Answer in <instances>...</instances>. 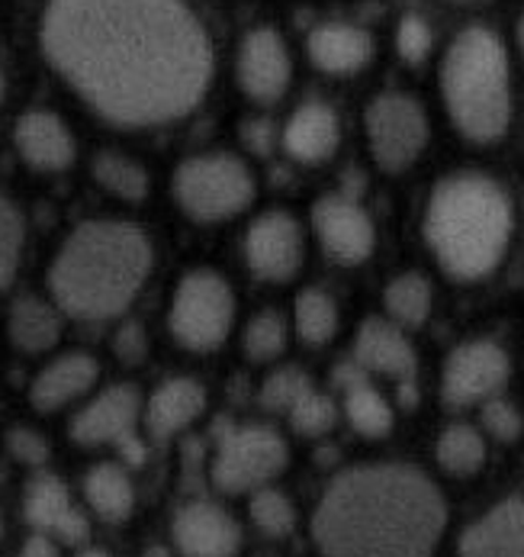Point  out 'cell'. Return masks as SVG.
Returning a JSON list of instances; mask_svg holds the SVG:
<instances>
[{
  "label": "cell",
  "instance_id": "30bf717a",
  "mask_svg": "<svg viewBox=\"0 0 524 557\" xmlns=\"http://www.w3.org/2000/svg\"><path fill=\"white\" fill-rule=\"evenodd\" d=\"M139 394L129 384L107 387L100 397H93L75 419H72V438L77 445H113L123 461L142 465L146 461V445L136 435L139 425Z\"/></svg>",
  "mask_w": 524,
  "mask_h": 557
},
{
  "label": "cell",
  "instance_id": "7bdbcfd3",
  "mask_svg": "<svg viewBox=\"0 0 524 557\" xmlns=\"http://www.w3.org/2000/svg\"><path fill=\"white\" fill-rule=\"evenodd\" d=\"M77 557H110L107 552H100V548H84V552H77Z\"/></svg>",
  "mask_w": 524,
  "mask_h": 557
},
{
  "label": "cell",
  "instance_id": "9a60e30c",
  "mask_svg": "<svg viewBox=\"0 0 524 557\" xmlns=\"http://www.w3.org/2000/svg\"><path fill=\"white\" fill-rule=\"evenodd\" d=\"M171 532L184 557H235L241 548L238 522L210 499H194L180 506Z\"/></svg>",
  "mask_w": 524,
  "mask_h": 557
},
{
  "label": "cell",
  "instance_id": "d4e9b609",
  "mask_svg": "<svg viewBox=\"0 0 524 557\" xmlns=\"http://www.w3.org/2000/svg\"><path fill=\"white\" fill-rule=\"evenodd\" d=\"M84 496L103 522H126L136 506V490L120 465H97L84 478Z\"/></svg>",
  "mask_w": 524,
  "mask_h": 557
},
{
  "label": "cell",
  "instance_id": "7c38bea8",
  "mask_svg": "<svg viewBox=\"0 0 524 557\" xmlns=\"http://www.w3.org/2000/svg\"><path fill=\"white\" fill-rule=\"evenodd\" d=\"M354 361L367 374H383L399 384V397L406 406H412L415 394V374H419V358L412 342L389 322L383 319H367L358 332L354 342Z\"/></svg>",
  "mask_w": 524,
  "mask_h": 557
},
{
  "label": "cell",
  "instance_id": "7402d4cb",
  "mask_svg": "<svg viewBox=\"0 0 524 557\" xmlns=\"http://www.w3.org/2000/svg\"><path fill=\"white\" fill-rule=\"evenodd\" d=\"M341 143V126L332 107L325 103H302L284 129V149L300 164H319L335 156Z\"/></svg>",
  "mask_w": 524,
  "mask_h": 557
},
{
  "label": "cell",
  "instance_id": "5bb4252c",
  "mask_svg": "<svg viewBox=\"0 0 524 557\" xmlns=\"http://www.w3.org/2000/svg\"><path fill=\"white\" fill-rule=\"evenodd\" d=\"M290 52L280 33L274 29H251L241 39V52H238V84L241 90L258 100V103H277L287 87H290Z\"/></svg>",
  "mask_w": 524,
  "mask_h": 557
},
{
  "label": "cell",
  "instance_id": "f6af8a7d",
  "mask_svg": "<svg viewBox=\"0 0 524 557\" xmlns=\"http://www.w3.org/2000/svg\"><path fill=\"white\" fill-rule=\"evenodd\" d=\"M450 3H483V0H450Z\"/></svg>",
  "mask_w": 524,
  "mask_h": 557
},
{
  "label": "cell",
  "instance_id": "8fae6325",
  "mask_svg": "<svg viewBox=\"0 0 524 557\" xmlns=\"http://www.w3.org/2000/svg\"><path fill=\"white\" fill-rule=\"evenodd\" d=\"M509 381V355L496 342H466L450 351L441 377V397L453 409L492 399Z\"/></svg>",
  "mask_w": 524,
  "mask_h": 557
},
{
  "label": "cell",
  "instance_id": "44dd1931",
  "mask_svg": "<svg viewBox=\"0 0 524 557\" xmlns=\"http://www.w3.org/2000/svg\"><path fill=\"white\" fill-rule=\"evenodd\" d=\"M97 377H100V368L90 355L68 351L36 374V381L29 387V399L36 409L55 412V409L75 403L77 397H84L97 384Z\"/></svg>",
  "mask_w": 524,
  "mask_h": 557
},
{
  "label": "cell",
  "instance_id": "2e32d148",
  "mask_svg": "<svg viewBox=\"0 0 524 557\" xmlns=\"http://www.w3.org/2000/svg\"><path fill=\"white\" fill-rule=\"evenodd\" d=\"M248 268L264 281H290L302 264V236L294 216L267 213L245 236Z\"/></svg>",
  "mask_w": 524,
  "mask_h": 557
},
{
  "label": "cell",
  "instance_id": "603a6c76",
  "mask_svg": "<svg viewBox=\"0 0 524 557\" xmlns=\"http://www.w3.org/2000/svg\"><path fill=\"white\" fill-rule=\"evenodd\" d=\"M207 409V391L190 381V377H171L164 381L146 406V422H149L151 438L164 442L177 432H184L190 422L200 419Z\"/></svg>",
  "mask_w": 524,
  "mask_h": 557
},
{
  "label": "cell",
  "instance_id": "ac0fdd59",
  "mask_svg": "<svg viewBox=\"0 0 524 557\" xmlns=\"http://www.w3.org/2000/svg\"><path fill=\"white\" fill-rule=\"evenodd\" d=\"M460 557H524V499L492 506L460 535Z\"/></svg>",
  "mask_w": 524,
  "mask_h": 557
},
{
  "label": "cell",
  "instance_id": "ba28073f",
  "mask_svg": "<svg viewBox=\"0 0 524 557\" xmlns=\"http://www.w3.org/2000/svg\"><path fill=\"white\" fill-rule=\"evenodd\" d=\"M290 461L287 442L267 425H223L213 458V483L223 493L264 490Z\"/></svg>",
  "mask_w": 524,
  "mask_h": 557
},
{
  "label": "cell",
  "instance_id": "d6986e66",
  "mask_svg": "<svg viewBox=\"0 0 524 557\" xmlns=\"http://www.w3.org/2000/svg\"><path fill=\"white\" fill-rule=\"evenodd\" d=\"M13 143L23 161L36 171H65L75 161V139L68 126L46 110L23 113L13 129Z\"/></svg>",
  "mask_w": 524,
  "mask_h": 557
},
{
  "label": "cell",
  "instance_id": "9c48e42d",
  "mask_svg": "<svg viewBox=\"0 0 524 557\" xmlns=\"http://www.w3.org/2000/svg\"><path fill=\"white\" fill-rule=\"evenodd\" d=\"M367 143L383 171H406L428 143V120L409 94H383L367 107Z\"/></svg>",
  "mask_w": 524,
  "mask_h": 557
},
{
  "label": "cell",
  "instance_id": "e575fe53",
  "mask_svg": "<svg viewBox=\"0 0 524 557\" xmlns=\"http://www.w3.org/2000/svg\"><path fill=\"white\" fill-rule=\"evenodd\" d=\"M287 416H290L294 429L302 432V435H322V432H328L335 425V416L338 412H335V403L332 399L312 387L305 397L297 399V406Z\"/></svg>",
  "mask_w": 524,
  "mask_h": 557
},
{
  "label": "cell",
  "instance_id": "7a4b0ae2",
  "mask_svg": "<svg viewBox=\"0 0 524 557\" xmlns=\"http://www.w3.org/2000/svg\"><path fill=\"white\" fill-rule=\"evenodd\" d=\"M445 525V496L419 468L364 465L328 483L312 539L322 557H432Z\"/></svg>",
  "mask_w": 524,
  "mask_h": 557
},
{
  "label": "cell",
  "instance_id": "d590c367",
  "mask_svg": "<svg viewBox=\"0 0 524 557\" xmlns=\"http://www.w3.org/2000/svg\"><path fill=\"white\" fill-rule=\"evenodd\" d=\"M432 26L422 20V16H415V13H409V16H402L399 20V29H396V52L402 55V62H409V65H422L425 59H428V52H432Z\"/></svg>",
  "mask_w": 524,
  "mask_h": 557
},
{
  "label": "cell",
  "instance_id": "83f0119b",
  "mask_svg": "<svg viewBox=\"0 0 524 557\" xmlns=\"http://www.w3.org/2000/svg\"><path fill=\"white\" fill-rule=\"evenodd\" d=\"M386 310L399 325H422L432 313V284L422 274H399L386 287Z\"/></svg>",
  "mask_w": 524,
  "mask_h": 557
},
{
  "label": "cell",
  "instance_id": "277c9868",
  "mask_svg": "<svg viewBox=\"0 0 524 557\" xmlns=\"http://www.w3.org/2000/svg\"><path fill=\"white\" fill-rule=\"evenodd\" d=\"M425 239L450 277H486L512 239L509 194L486 174H450L428 200Z\"/></svg>",
  "mask_w": 524,
  "mask_h": 557
},
{
  "label": "cell",
  "instance_id": "4fadbf2b",
  "mask_svg": "<svg viewBox=\"0 0 524 557\" xmlns=\"http://www.w3.org/2000/svg\"><path fill=\"white\" fill-rule=\"evenodd\" d=\"M312 226L338 264H361L374 251V223L354 197H322L312 210Z\"/></svg>",
  "mask_w": 524,
  "mask_h": 557
},
{
  "label": "cell",
  "instance_id": "ffe728a7",
  "mask_svg": "<svg viewBox=\"0 0 524 557\" xmlns=\"http://www.w3.org/2000/svg\"><path fill=\"white\" fill-rule=\"evenodd\" d=\"M309 59L325 75H358L374 59V39L351 23H322L309 33Z\"/></svg>",
  "mask_w": 524,
  "mask_h": 557
},
{
  "label": "cell",
  "instance_id": "8992f818",
  "mask_svg": "<svg viewBox=\"0 0 524 557\" xmlns=\"http://www.w3.org/2000/svg\"><path fill=\"white\" fill-rule=\"evenodd\" d=\"M174 197L190 220L220 223L238 216L254 200V177L248 164L235 156H197L177 168Z\"/></svg>",
  "mask_w": 524,
  "mask_h": 557
},
{
  "label": "cell",
  "instance_id": "52a82bcc",
  "mask_svg": "<svg viewBox=\"0 0 524 557\" xmlns=\"http://www.w3.org/2000/svg\"><path fill=\"white\" fill-rule=\"evenodd\" d=\"M235 322V297L223 274L216 271H190L180 277L167 325L174 338L190 351H213L220 348Z\"/></svg>",
  "mask_w": 524,
  "mask_h": 557
},
{
  "label": "cell",
  "instance_id": "bcb514c9",
  "mask_svg": "<svg viewBox=\"0 0 524 557\" xmlns=\"http://www.w3.org/2000/svg\"><path fill=\"white\" fill-rule=\"evenodd\" d=\"M0 100H3V75H0Z\"/></svg>",
  "mask_w": 524,
  "mask_h": 557
},
{
  "label": "cell",
  "instance_id": "484cf974",
  "mask_svg": "<svg viewBox=\"0 0 524 557\" xmlns=\"http://www.w3.org/2000/svg\"><path fill=\"white\" fill-rule=\"evenodd\" d=\"M93 177L103 190H110L113 197H120L126 203L146 200L151 190L149 171L139 161L126 159L120 152H100L93 159Z\"/></svg>",
  "mask_w": 524,
  "mask_h": 557
},
{
  "label": "cell",
  "instance_id": "ab89813d",
  "mask_svg": "<svg viewBox=\"0 0 524 557\" xmlns=\"http://www.w3.org/2000/svg\"><path fill=\"white\" fill-rule=\"evenodd\" d=\"M274 139H277V133H274V123H267V120H248V123L241 126V143H245L254 156H271Z\"/></svg>",
  "mask_w": 524,
  "mask_h": 557
},
{
  "label": "cell",
  "instance_id": "ee69618b",
  "mask_svg": "<svg viewBox=\"0 0 524 557\" xmlns=\"http://www.w3.org/2000/svg\"><path fill=\"white\" fill-rule=\"evenodd\" d=\"M519 39H522V52H524V16H522V26H519Z\"/></svg>",
  "mask_w": 524,
  "mask_h": 557
},
{
  "label": "cell",
  "instance_id": "d6a6232c",
  "mask_svg": "<svg viewBox=\"0 0 524 557\" xmlns=\"http://www.w3.org/2000/svg\"><path fill=\"white\" fill-rule=\"evenodd\" d=\"M312 391V384H309V377L297 371V368H280V371H274L267 381H264V387H261V403L267 406V409H277V412H290L294 406H297V399L305 397Z\"/></svg>",
  "mask_w": 524,
  "mask_h": 557
},
{
  "label": "cell",
  "instance_id": "e0dca14e",
  "mask_svg": "<svg viewBox=\"0 0 524 557\" xmlns=\"http://www.w3.org/2000/svg\"><path fill=\"white\" fill-rule=\"evenodd\" d=\"M23 512L26 522L49 539H59L65 545H84L90 535L87 516L77 509L65 490V483L52 474H36L26 486V499H23Z\"/></svg>",
  "mask_w": 524,
  "mask_h": 557
},
{
  "label": "cell",
  "instance_id": "f1b7e54d",
  "mask_svg": "<svg viewBox=\"0 0 524 557\" xmlns=\"http://www.w3.org/2000/svg\"><path fill=\"white\" fill-rule=\"evenodd\" d=\"M345 416L367 438H383L392 429V409H389L386 397L371 387V381L345 391Z\"/></svg>",
  "mask_w": 524,
  "mask_h": 557
},
{
  "label": "cell",
  "instance_id": "60d3db41",
  "mask_svg": "<svg viewBox=\"0 0 524 557\" xmlns=\"http://www.w3.org/2000/svg\"><path fill=\"white\" fill-rule=\"evenodd\" d=\"M20 557H62V555H59L55 539H49V535H39V532H36V535L23 545Z\"/></svg>",
  "mask_w": 524,
  "mask_h": 557
},
{
  "label": "cell",
  "instance_id": "6da1fadb",
  "mask_svg": "<svg viewBox=\"0 0 524 557\" xmlns=\"http://www.w3.org/2000/svg\"><path fill=\"white\" fill-rule=\"evenodd\" d=\"M39 42L77 97L126 129L187 116L213 81V42L187 0H49Z\"/></svg>",
  "mask_w": 524,
  "mask_h": 557
},
{
  "label": "cell",
  "instance_id": "f546056e",
  "mask_svg": "<svg viewBox=\"0 0 524 557\" xmlns=\"http://www.w3.org/2000/svg\"><path fill=\"white\" fill-rule=\"evenodd\" d=\"M297 332L305 345H328L338 332V307L325 290H305L297 300Z\"/></svg>",
  "mask_w": 524,
  "mask_h": 557
},
{
  "label": "cell",
  "instance_id": "1f68e13d",
  "mask_svg": "<svg viewBox=\"0 0 524 557\" xmlns=\"http://www.w3.org/2000/svg\"><path fill=\"white\" fill-rule=\"evenodd\" d=\"M248 358L254 361H274L287 348V322L277 313H258L248 322L245 338H241Z\"/></svg>",
  "mask_w": 524,
  "mask_h": 557
},
{
  "label": "cell",
  "instance_id": "cb8c5ba5",
  "mask_svg": "<svg viewBox=\"0 0 524 557\" xmlns=\"http://www.w3.org/2000/svg\"><path fill=\"white\" fill-rule=\"evenodd\" d=\"M7 332H10V342L20 348V351H29V355H39V351H49L59 335H62V319L59 310L39 297H20L10 310L7 319Z\"/></svg>",
  "mask_w": 524,
  "mask_h": 557
},
{
  "label": "cell",
  "instance_id": "b9f144b4",
  "mask_svg": "<svg viewBox=\"0 0 524 557\" xmlns=\"http://www.w3.org/2000/svg\"><path fill=\"white\" fill-rule=\"evenodd\" d=\"M142 557H171V555H167V548H164V545H151L149 552H146Z\"/></svg>",
  "mask_w": 524,
  "mask_h": 557
},
{
  "label": "cell",
  "instance_id": "3957f363",
  "mask_svg": "<svg viewBox=\"0 0 524 557\" xmlns=\"http://www.w3.org/2000/svg\"><path fill=\"white\" fill-rule=\"evenodd\" d=\"M151 271L149 236L120 220L84 223L59 248L49 268L55 304L75 319L120 317L142 290Z\"/></svg>",
  "mask_w": 524,
  "mask_h": 557
},
{
  "label": "cell",
  "instance_id": "5b68a950",
  "mask_svg": "<svg viewBox=\"0 0 524 557\" xmlns=\"http://www.w3.org/2000/svg\"><path fill=\"white\" fill-rule=\"evenodd\" d=\"M441 87L450 120L470 143H496L512 120L509 59L496 33L483 26L463 29L450 42Z\"/></svg>",
  "mask_w": 524,
  "mask_h": 557
},
{
  "label": "cell",
  "instance_id": "8d00e7d4",
  "mask_svg": "<svg viewBox=\"0 0 524 557\" xmlns=\"http://www.w3.org/2000/svg\"><path fill=\"white\" fill-rule=\"evenodd\" d=\"M483 429L496 438V442H519V435L524 432L522 412L509 403V399H486L479 409Z\"/></svg>",
  "mask_w": 524,
  "mask_h": 557
},
{
  "label": "cell",
  "instance_id": "4316f807",
  "mask_svg": "<svg viewBox=\"0 0 524 557\" xmlns=\"http://www.w3.org/2000/svg\"><path fill=\"white\" fill-rule=\"evenodd\" d=\"M435 458L453 478H470L486 461V438L473 425H450L438 438Z\"/></svg>",
  "mask_w": 524,
  "mask_h": 557
},
{
  "label": "cell",
  "instance_id": "74e56055",
  "mask_svg": "<svg viewBox=\"0 0 524 557\" xmlns=\"http://www.w3.org/2000/svg\"><path fill=\"white\" fill-rule=\"evenodd\" d=\"M7 451H10L16 461L29 465V468H42V465L49 461V442H46L39 432L23 429V425L7 432Z\"/></svg>",
  "mask_w": 524,
  "mask_h": 557
},
{
  "label": "cell",
  "instance_id": "f35d334b",
  "mask_svg": "<svg viewBox=\"0 0 524 557\" xmlns=\"http://www.w3.org/2000/svg\"><path fill=\"white\" fill-rule=\"evenodd\" d=\"M113 351L123 364H142L149 355V335L139 322H126L120 325V332L113 335Z\"/></svg>",
  "mask_w": 524,
  "mask_h": 557
},
{
  "label": "cell",
  "instance_id": "7dc6e473",
  "mask_svg": "<svg viewBox=\"0 0 524 557\" xmlns=\"http://www.w3.org/2000/svg\"><path fill=\"white\" fill-rule=\"evenodd\" d=\"M0 535H3V519H0Z\"/></svg>",
  "mask_w": 524,
  "mask_h": 557
},
{
  "label": "cell",
  "instance_id": "836d02e7",
  "mask_svg": "<svg viewBox=\"0 0 524 557\" xmlns=\"http://www.w3.org/2000/svg\"><path fill=\"white\" fill-rule=\"evenodd\" d=\"M20 251H23V220L16 207L0 194V287H7V281L13 277L20 264Z\"/></svg>",
  "mask_w": 524,
  "mask_h": 557
},
{
  "label": "cell",
  "instance_id": "4dcf8cb0",
  "mask_svg": "<svg viewBox=\"0 0 524 557\" xmlns=\"http://www.w3.org/2000/svg\"><path fill=\"white\" fill-rule=\"evenodd\" d=\"M251 519L271 539H284V535H290L297 529L294 503L280 490H271V486H264V490H258L251 496Z\"/></svg>",
  "mask_w": 524,
  "mask_h": 557
}]
</instances>
